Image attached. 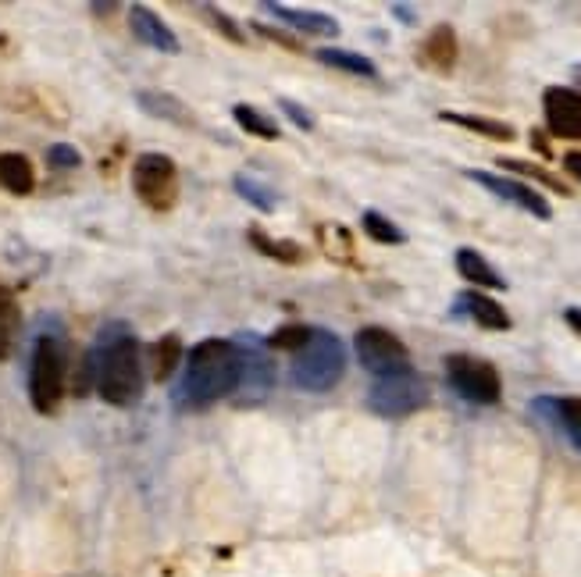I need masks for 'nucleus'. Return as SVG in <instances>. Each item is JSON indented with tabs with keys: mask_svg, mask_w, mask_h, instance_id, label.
Masks as SVG:
<instances>
[{
	"mask_svg": "<svg viewBox=\"0 0 581 577\" xmlns=\"http://www.w3.org/2000/svg\"><path fill=\"white\" fill-rule=\"evenodd\" d=\"M239 346L229 339H204L182 357V378L175 389V407L204 410L239 389Z\"/></svg>",
	"mask_w": 581,
	"mask_h": 577,
	"instance_id": "nucleus-1",
	"label": "nucleus"
},
{
	"mask_svg": "<svg viewBox=\"0 0 581 577\" xmlns=\"http://www.w3.org/2000/svg\"><path fill=\"white\" fill-rule=\"evenodd\" d=\"M97 392L111 407H132L143 396V353L129 325H104L90 353Z\"/></svg>",
	"mask_w": 581,
	"mask_h": 577,
	"instance_id": "nucleus-2",
	"label": "nucleus"
},
{
	"mask_svg": "<svg viewBox=\"0 0 581 577\" xmlns=\"http://www.w3.org/2000/svg\"><path fill=\"white\" fill-rule=\"evenodd\" d=\"M346 374V346L336 332L328 328H311V339L303 342V350L293 353V378L296 389L303 392H328L336 389L339 378Z\"/></svg>",
	"mask_w": 581,
	"mask_h": 577,
	"instance_id": "nucleus-3",
	"label": "nucleus"
},
{
	"mask_svg": "<svg viewBox=\"0 0 581 577\" xmlns=\"http://www.w3.org/2000/svg\"><path fill=\"white\" fill-rule=\"evenodd\" d=\"M65 378H68V357L58 335H40L29 364V403L36 414L50 417L58 414L65 399Z\"/></svg>",
	"mask_w": 581,
	"mask_h": 577,
	"instance_id": "nucleus-4",
	"label": "nucleus"
},
{
	"mask_svg": "<svg viewBox=\"0 0 581 577\" xmlns=\"http://www.w3.org/2000/svg\"><path fill=\"white\" fill-rule=\"evenodd\" d=\"M446 382L460 399L475 403V407H492L503 396L500 371L489 360L471 357V353H450L446 357Z\"/></svg>",
	"mask_w": 581,
	"mask_h": 577,
	"instance_id": "nucleus-5",
	"label": "nucleus"
},
{
	"mask_svg": "<svg viewBox=\"0 0 581 577\" xmlns=\"http://www.w3.org/2000/svg\"><path fill=\"white\" fill-rule=\"evenodd\" d=\"M132 189L150 211H172L179 200V168L168 154H140L132 164Z\"/></svg>",
	"mask_w": 581,
	"mask_h": 577,
	"instance_id": "nucleus-6",
	"label": "nucleus"
},
{
	"mask_svg": "<svg viewBox=\"0 0 581 577\" xmlns=\"http://www.w3.org/2000/svg\"><path fill=\"white\" fill-rule=\"evenodd\" d=\"M353 350H357V360L368 374L375 378H389V374H403L410 371V350L403 346L400 335H393L382 325H368L357 332L353 339Z\"/></svg>",
	"mask_w": 581,
	"mask_h": 577,
	"instance_id": "nucleus-7",
	"label": "nucleus"
},
{
	"mask_svg": "<svg viewBox=\"0 0 581 577\" xmlns=\"http://www.w3.org/2000/svg\"><path fill=\"white\" fill-rule=\"evenodd\" d=\"M428 403V385L421 374L403 371L389 374V378H375L368 392V407L378 417H407L414 410H421Z\"/></svg>",
	"mask_w": 581,
	"mask_h": 577,
	"instance_id": "nucleus-8",
	"label": "nucleus"
},
{
	"mask_svg": "<svg viewBox=\"0 0 581 577\" xmlns=\"http://www.w3.org/2000/svg\"><path fill=\"white\" fill-rule=\"evenodd\" d=\"M464 175L471 182H478L482 189H489L492 196H500V200H507V204L528 211L532 218H539V221L553 218V207H549V200L539 193V189L528 186V182L507 179V175H496V171H482V168H467Z\"/></svg>",
	"mask_w": 581,
	"mask_h": 577,
	"instance_id": "nucleus-9",
	"label": "nucleus"
},
{
	"mask_svg": "<svg viewBox=\"0 0 581 577\" xmlns=\"http://www.w3.org/2000/svg\"><path fill=\"white\" fill-rule=\"evenodd\" d=\"M546 125L557 139H581V93L571 86H549L542 93Z\"/></svg>",
	"mask_w": 581,
	"mask_h": 577,
	"instance_id": "nucleus-10",
	"label": "nucleus"
},
{
	"mask_svg": "<svg viewBox=\"0 0 581 577\" xmlns=\"http://www.w3.org/2000/svg\"><path fill=\"white\" fill-rule=\"evenodd\" d=\"M239 346V360H243V367H239V389L243 392L246 403H257V399L264 396V392L275 385V371H271V360L261 353V346H257L254 339L246 342H236Z\"/></svg>",
	"mask_w": 581,
	"mask_h": 577,
	"instance_id": "nucleus-11",
	"label": "nucleus"
},
{
	"mask_svg": "<svg viewBox=\"0 0 581 577\" xmlns=\"http://www.w3.org/2000/svg\"><path fill=\"white\" fill-rule=\"evenodd\" d=\"M129 25H132V36H136L140 43H147V47H154V50H164V54H179V36H175L150 8L132 4Z\"/></svg>",
	"mask_w": 581,
	"mask_h": 577,
	"instance_id": "nucleus-12",
	"label": "nucleus"
},
{
	"mask_svg": "<svg viewBox=\"0 0 581 577\" xmlns=\"http://www.w3.org/2000/svg\"><path fill=\"white\" fill-rule=\"evenodd\" d=\"M264 11L279 18V22L293 25L307 36H325V40H336L339 36V22L325 11H307V8H293V4H264Z\"/></svg>",
	"mask_w": 581,
	"mask_h": 577,
	"instance_id": "nucleus-13",
	"label": "nucleus"
},
{
	"mask_svg": "<svg viewBox=\"0 0 581 577\" xmlns=\"http://www.w3.org/2000/svg\"><path fill=\"white\" fill-rule=\"evenodd\" d=\"M457 314H467L475 325H482L485 332H507L510 328V314L503 310V303L478 293V289H467V293L457 296Z\"/></svg>",
	"mask_w": 581,
	"mask_h": 577,
	"instance_id": "nucleus-14",
	"label": "nucleus"
},
{
	"mask_svg": "<svg viewBox=\"0 0 581 577\" xmlns=\"http://www.w3.org/2000/svg\"><path fill=\"white\" fill-rule=\"evenodd\" d=\"M418 61L442 75L453 72V65H457V33H453V25H435L432 33L425 36V43H421Z\"/></svg>",
	"mask_w": 581,
	"mask_h": 577,
	"instance_id": "nucleus-15",
	"label": "nucleus"
},
{
	"mask_svg": "<svg viewBox=\"0 0 581 577\" xmlns=\"http://www.w3.org/2000/svg\"><path fill=\"white\" fill-rule=\"evenodd\" d=\"M535 410L546 414L549 421L564 431V439L574 449H581V396H564V399H535Z\"/></svg>",
	"mask_w": 581,
	"mask_h": 577,
	"instance_id": "nucleus-16",
	"label": "nucleus"
},
{
	"mask_svg": "<svg viewBox=\"0 0 581 577\" xmlns=\"http://www.w3.org/2000/svg\"><path fill=\"white\" fill-rule=\"evenodd\" d=\"M182 357H186V350H182V339L179 335H164V339H157L154 346L147 350V364H150V378L154 382H168L175 374V367L182 364Z\"/></svg>",
	"mask_w": 581,
	"mask_h": 577,
	"instance_id": "nucleus-17",
	"label": "nucleus"
},
{
	"mask_svg": "<svg viewBox=\"0 0 581 577\" xmlns=\"http://www.w3.org/2000/svg\"><path fill=\"white\" fill-rule=\"evenodd\" d=\"M457 271L467 278V282L482 285V289H507V278H503L500 271L492 268V264L485 261L482 253L471 250V246H464V250H457Z\"/></svg>",
	"mask_w": 581,
	"mask_h": 577,
	"instance_id": "nucleus-18",
	"label": "nucleus"
},
{
	"mask_svg": "<svg viewBox=\"0 0 581 577\" xmlns=\"http://www.w3.org/2000/svg\"><path fill=\"white\" fill-rule=\"evenodd\" d=\"M0 186L18 196L33 193V186H36L33 161L25 154H0Z\"/></svg>",
	"mask_w": 581,
	"mask_h": 577,
	"instance_id": "nucleus-19",
	"label": "nucleus"
},
{
	"mask_svg": "<svg viewBox=\"0 0 581 577\" xmlns=\"http://www.w3.org/2000/svg\"><path fill=\"white\" fill-rule=\"evenodd\" d=\"M439 118H442V122H450V125H460V129L478 132V136H485V139H496V143H510V139L517 136L514 125L500 122V118H482V114H457V111H442Z\"/></svg>",
	"mask_w": 581,
	"mask_h": 577,
	"instance_id": "nucleus-20",
	"label": "nucleus"
},
{
	"mask_svg": "<svg viewBox=\"0 0 581 577\" xmlns=\"http://www.w3.org/2000/svg\"><path fill=\"white\" fill-rule=\"evenodd\" d=\"M318 61L328 68H339L346 75H357V79H378V65L371 57L364 54H353V50H343V47H321L318 50Z\"/></svg>",
	"mask_w": 581,
	"mask_h": 577,
	"instance_id": "nucleus-21",
	"label": "nucleus"
},
{
	"mask_svg": "<svg viewBox=\"0 0 581 577\" xmlns=\"http://www.w3.org/2000/svg\"><path fill=\"white\" fill-rule=\"evenodd\" d=\"M18 325H22V310H18L15 293L0 285V360H8L15 353Z\"/></svg>",
	"mask_w": 581,
	"mask_h": 577,
	"instance_id": "nucleus-22",
	"label": "nucleus"
},
{
	"mask_svg": "<svg viewBox=\"0 0 581 577\" xmlns=\"http://www.w3.org/2000/svg\"><path fill=\"white\" fill-rule=\"evenodd\" d=\"M136 100H140L143 111L154 114V118H164V122H179V125H189V122H193V118L186 114V107H182L179 100L172 97V93L140 90V93H136Z\"/></svg>",
	"mask_w": 581,
	"mask_h": 577,
	"instance_id": "nucleus-23",
	"label": "nucleus"
},
{
	"mask_svg": "<svg viewBox=\"0 0 581 577\" xmlns=\"http://www.w3.org/2000/svg\"><path fill=\"white\" fill-rule=\"evenodd\" d=\"M361 225H364V232H368L375 243H382V246H400V243H407V232H403L400 225H396L393 218H385L382 211H364L361 214Z\"/></svg>",
	"mask_w": 581,
	"mask_h": 577,
	"instance_id": "nucleus-24",
	"label": "nucleus"
},
{
	"mask_svg": "<svg viewBox=\"0 0 581 577\" xmlns=\"http://www.w3.org/2000/svg\"><path fill=\"white\" fill-rule=\"evenodd\" d=\"M232 118H236L239 129H246L250 136H257V139H279L282 136L279 125L271 122L268 114L257 111L254 104H236V107H232Z\"/></svg>",
	"mask_w": 581,
	"mask_h": 577,
	"instance_id": "nucleus-25",
	"label": "nucleus"
},
{
	"mask_svg": "<svg viewBox=\"0 0 581 577\" xmlns=\"http://www.w3.org/2000/svg\"><path fill=\"white\" fill-rule=\"evenodd\" d=\"M250 243H254L264 257H275V261H282V264H296L303 257V246H296L293 239H271V236H264L261 228H250Z\"/></svg>",
	"mask_w": 581,
	"mask_h": 577,
	"instance_id": "nucleus-26",
	"label": "nucleus"
},
{
	"mask_svg": "<svg viewBox=\"0 0 581 577\" xmlns=\"http://www.w3.org/2000/svg\"><path fill=\"white\" fill-rule=\"evenodd\" d=\"M236 193L243 200H250L257 211H275V204H279V196L271 193L264 182H257L254 175H236Z\"/></svg>",
	"mask_w": 581,
	"mask_h": 577,
	"instance_id": "nucleus-27",
	"label": "nucleus"
},
{
	"mask_svg": "<svg viewBox=\"0 0 581 577\" xmlns=\"http://www.w3.org/2000/svg\"><path fill=\"white\" fill-rule=\"evenodd\" d=\"M500 164L507 171H517V175H528V179H535V182H542V186H549V189H557L560 196H567L571 189L564 186V182L557 179V175H549L546 168H539V164H528V161H517V157H500Z\"/></svg>",
	"mask_w": 581,
	"mask_h": 577,
	"instance_id": "nucleus-28",
	"label": "nucleus"
},
{
	"mask_svg": "<svg viewBox=\"0 0 581 577\" xmlns=\"http://www.w3.org/2000/svg\"><path fill=\"white\" fill-rule=\"evenodd\" d=\"M307 339H311V328H307V325H282L279 332L268 339V346H271V350L296 353V350H303V342H307Z\"/></svg>",
	"mask_w": 581,
	"mask_h": 577,
	"instance_id": "nucleus-29",
	"label": "nucleus"
},
{
	"mask_svg": "<svg viewBox=\"0 0 581 577\" xmlns=\"http://www.w3.org/2000/svg\"><path fill=\"white\" fill-rule=\"evenodd\" d=\"M275 104L282 107V114H286L289 122H293L300 132H314V125H318V122H314V114L307 111V107H300V104H296V100H289V97H279V100H275Z\"/></svg>",
	"mask_w": 581,
	"mask_h": 577,
	"instance_id": "nucleus-30",
	"label": "nucleus"
},
{
	"mask_svg": "<svg viewBox=\"0 0 581 577\" xmlns=\"http://www.w3.org/2000/svg\"><path fill=\"white\" fill-rule=\"evenodd\" d=\"M200 11H204V15L211 18V25H214V29H221V33L229 36L232 43H243V40H246V36H243V29H239V25L232 22V18L225 15V11H218V8H207V4H200Z\"/></svg>",
	"mask_w": 581,
	"mask_h": 577,
	"instance_id": "nucleus-31",
	"label": "nucleus"
},
{
	"mask_svg": "<svg viewBox=\"0 0 581 577\" xmlns=\"http://www.w3.org/2000/svg\"><path fill=\"white\" fill-rule=\"evenodd\" d=\"M47 161L54 164V168H79V150L68 147V143H54V147L47 150Z\"/></svg>",
	"mask_w": 581,
	"mask_h": 577,
	"instance_id": "nucleus-32",
	"label": "nucleus"
},
{
	"mask_svg": "<svg viewBox=\"0 0 581 577\" xmlns=\"http://www.w3.org/2000/svg\"><path fill=\"white\" fill-rule=\"evenodd\" d=\"M257 33L264 36V40H275V43H282V47H289V50H303L300 43L293 40V36H286V33H279V29H268V25H257Z\"/></svg>",
	"mask_w": 581,
	"mask_h": 577,
	"instance_id": "nucleus-33",
	"label": "nucleus"
},
{
	"mask_svg": "<svg viewBox=\"0 0 581 577\" xmlns=\"http://www.w3.org/2000/svg\"><path fill=\"white\" fill-rule=\"evenodd\" d=\"M564 168L574 182H581V150H567L564 154Z\"/></svg>",
	"mask_w": 581,
	"mask_h": 577,
	"instance_id": "nucleus-34",
	"label": "nucleus"
},
{
	"mask_svg": "<svg viewBox=\"0 0 581 577\" xmlns=\"http://www.w3.org/2000/svg\"><path fill=\"white\" fill-rule=\"evenodd\" d=\"M564 321L574 328V332L581 335V307H567V310H564Z\"/></svg>",
	"mask_w": 581,
	"mask_h": 577,
	"instance_id": "nucleus-35",
	"label": "nucleus"
},
{
	"mask_svg": "<svg viewBox=\"0 0 581 577\" xmlns=\"http://www.w3.org/2000/svg\"><path fill=\"white\" fill-rule=\"evenodd\" d=\"M393 15H400V22L414 25V11H410V8H403V4H393Z\"/></svg>",
	"mask_w": 581,
	"mask_h": 577,
	"instance_id": "nucleus-36",
	"label": "nucleus"
},
{
	"mask_svg": "<svg viewBox=\"0 0 581 577\" xmlns=\"http://www.w3.org/2000/svg\"><path fill=\"white\" fill-rule=\"evenodd\" d=\"M574 82L581 86V65H574Z\"/></svg>",
	"mask_w": 581,
	"mask_h": 577,
	"instance_id": "nucleus-37",
	"label": "nucleus"
}]
</instances>
